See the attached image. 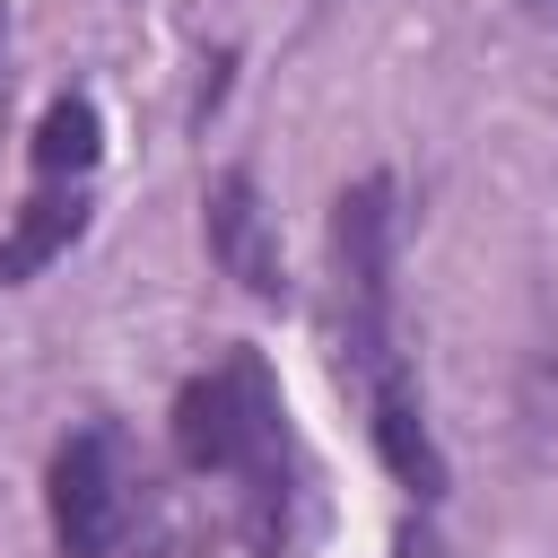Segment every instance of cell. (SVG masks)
I'll use <instances>...</instances> for the list:
<instances>
[{"label": "cell", "instance_id": "6", "mask_svg": "<svg viewBox=\"0 0 558 558\" xmlns=\"http://www.w3.org/2000/svg\"><path fill=\"white\" fill-rule=\"evenodd\" d=\"M78 227H87V201H78V192H35V201L17 209V227L0 235V288H17V279H35L44 262H61V253L78 244Z\"/></svg>", "mask_w": 558, "mask_h": 558}, {"label": "cell", "instance_id": "7", "mask_svg": "<svg viewBox=\"0 0 558 558\" xmlns=\"http://www.w3.org/2000/svg\"><path fill=\"white\" fill-rule=\"evenodd\" d=\"M96 148H105L96 105H87V96H52L44 122H35V174H52V183H61V174H87Z\"/></svg>", "mask_w": 558, "mask_h": 558}, {"label": "cell", "instance_id": "3", "mask_svg": "<svg viewBox=\"0 0 558 558\" xmlns=\"http://www.w3.org/2000/svg\"><path fill=\"white\" fill-rule=\"evenodd\" d=\"M349 357H357V375H366V418H375V453L392 462V480L418 488V497H445V453H436V436H427V418H418V392H410V366H401L384 314H357Z\"/></svg>", "mask_w": 558, "mask_h": 558}, {"label": "cell", "instance_id": "4", "mask_svg": "<svg viewBox=\"0 0 558 558\" xmlns=\"http://www.w3.org/2000/svg\"><path fill=\"white\" fill-rule=\"evenodd\" d=\"M209 253H218V270H227L244 296H262V305H279V296H288L279 227H270V209H262V192H253V174H244V166H227V174L209 183Z\"/></svg>", "mask_w": 558, "mask_h": 558}, {"label": "cell", "instance_id": "2", "mask_svg": "<svg viewBox=\"0 0 558 558\" xmlns=\"http://www.w3.org/2000/svg\"><path fill=\"white\" fill-rule=\"evenodd\" d=\"M52 532L70 558H113L122 532H131V453H122V427H78L61 453H52Z\"/></svg>", "mask_w": 558, "mask_h": 558}, {"label": "cell", "instance_id": "8", "mask_svg": "<svg viewBox=\"0 0 558 558\" xmlns=\"http://www.w3.org/2000/svg\"><path fill=\"white\" fill-rule=\"evenodd\" d=\"M0 52H9V26H0ZM0 105H9V70H0Z\"/></svg>", "mask_w": 558, "mask_h": 558}, {"label": "cell", "instance_id": "9", "mask_svg": "<svg viewBox=\"0 0 558 558\" xmlns=\"http://www.w3.org/2000/svg\"><path fill=\"white\" fill-rule=\"evenodd\" d=\"M532 9H558V0H532Z\"/></svg>", "mask_w": 558, "mask_h": 558}, {"label": "cell", "instance_id": "1", "mask_svg": "<svg viewBox=\"0 0 558 558\" xmlns=\"http://www.w3.org/2000/svg\"><path fill=\"white\" fill-rule=\"evenodd\" d=\"M174 453L192 471L253 480V497H262V523L253 532L270 541V506L288 488H279V392H270V375H262L253 349H235L227 366H209V375H192L174 392Z\"/></svg>", "mask_w": 558, "mask_h": 558}, {"label": "cell", "instance_id": "5", "mask_svg": "<svg viewBox=\"0 0 558 558\" xmlns=\"http://www.w3.org/2000/svg\"><path fill=\"white\" fill-rule=\"evenodd\" d=\"M340 270L357 288V314H384V288H392V183L366 174L357 192H340Z\"/></svg>", "mask_w": 558, "mask_h": 558}]
</instances>
